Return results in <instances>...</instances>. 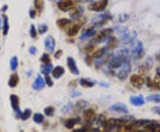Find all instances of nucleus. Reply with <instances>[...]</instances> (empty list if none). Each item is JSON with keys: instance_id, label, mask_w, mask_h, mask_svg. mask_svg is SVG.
<instances>
[{"instance_id": "nucleus-33", "label": "nucleus", "mask_w": 160, "mask_h": 132, "mask_svg": "<svg viewBox=\"0 0 160 132\" xmlns=\"http://www.w3.org/2000/svg\"><path fill=\"white\" fill-rule=\"evenodd\" d=\"M34 5L38 11H42L44 8V0H35Z\"/></svg>"}, {"instance_id": "nucleus-29", "label": "nucleus", "mask_w": 160, "mask_h": 132, "mask_svg": "<svg viewBox=\"0 0 160 132\" xmlns=\"http://www.w3.org/2000/svg\"><path fill=\"white\" fill-rule=\"evenodd\" d=\"M93 119H94L95 123H96L97 125H104V123H105V121H106L105 117H104L102 114H99L96 118L94 117Z\"/></svg>"}, {"instance_id": "nucleus-9", "label": "nucleus", "mask_w": 160, "mask_h": 132, "mask_svg": "<svg viewBox=\"0 0 160 132\" xmlns=\"http://www.w3.org/2000/svg\"><path fill=\"white\" fill-rule=\"evenodd\" d=\"M130 82L132 83V85H133L136 88H141L143 84H144V79L138 76V75H133L130 77Z\"/></svg>"}, {"instance_id": "nucleus-31", "label": "nucleus", "mask_w": 160, "mask_h": 132, "mask_svg": "<svg viewBox=\"0 0 160 132\" xmlns=\"http://www.w3.org/2000/svg\"><path fill=\"white\" fill-rule=\"evenodd\" d=\"M54 111H55L54 107H53V106H51L45 107V110H44L45 114L46 116H49V117L53 116V114H54Z\"/></svg>"}, {"instance_id": "nucleus-2", "label": "nucleus", "mask_w": 160, "mask_h": 132, "mask_svg": "<svg viewBox=\"0 0 160 132\" xmlns=\"http://www.w3.org/2000/svg\"><path fill=\"white\" fill-rule=\"evenodd\" d=\"M113 32L112 28H105L101 30L100 32H98L97 34H95V37H93L92 42L94 43H99L101 42H103L104 39H106L107 37Z\"/></svg>"}, {"instance_id": "nucleus-52", "label": "nucleus", "mask_w": 160, "mask_h": 132, "mask_svg": "<svg viewBox=\"0 0 160 132\" xmlns=\"http://www.w3.org/2000/svg\"><path fill=\"white\" fill-rule=\"evenodd\" d=\"M133 132H144V131H140V130H136V131H133Z\"/></svg>"}, {"instance_id": "nucleus-30", "label": "nucleus", "mask_w": 160, "mask_h": 132, "mask_svg": "<svg viewBox=\"0 0 160 132\" xmlns=\"http://www.w3.org/2000/svg\"><path fill=\"white\" fill-rule=\"evenodd\" d=\"M31 114H32V112H31V110L30 109H25L24 111H23V113H22V114H21V118L22 120H23V121H26L28 120L30 116H31Z\"/></svg>"}, {"instance_id": "nucleus-21", "label": "nucleus", "mask_w": 160, "mask_h": 132, "mask_svg": "<svg viewBox=\"0 0 160 132\" xmlns=\"http://www.w3.org/2000/svg\"><path fill=\"white\" fill-rule=\"evenodd\" d=\"M56 24L60 28H65L67 26L71 24V21L68 19H66V18H62V19H59L56 21Z\"/></svg>"}, {"instance_id": "nucleus-49", "label": "nucleus", "mask_w": 160, "mask_h": 132, "mask_svg": "<svg viewBox=\"0 0 160 132\" xmlns=\"http://www.w3.org/2000/svg\"><path fill=\"white\" fill-rule=\"evenodd\" d=\"M100 85L102 86V87H108V86H109L108 84H107V83H102V82H100Z\"/></svg>"}, {"instance_id": "nucleus-1", "label": "nucleus", "mask_w": 160, "mask_h": 132, "mask_svg": "<svg viewBox=\"0 0 160 132\" xmlns=\"http://www.w3.org/2000/svg\"><path fill=\"white\" fill-rule=\"evenodd\" d=\"M108 4V0H98V1H95V2L92 3L91 5H89L88 9L90 11L101 13L106 9Z\"/></svg>"}, {"instance_id": "nucleus-15", "label": "nucleus", "mask_w": 160, "mask_h": 132, "mask_svg": "<svg viewBox=\"0 0 160 132\" xmlns=\"http://www.w3.org/2000/svg\"><path fill=\"white\" fill-rule=\"evenodd\" d=\"M80 118L79 117H77V118H69V119L66 120L64 121V125L67 129H73L74 126L78 123L80 122Z\"/></svg>"}, {"instance_id": "nucleus-22", "label": "nucleus", "mask_w": 160, "mask_h": 132, "mask_svg": "<svg viewBox=\"0 0 160 132\" xmlns=\"http://www.w3.org/2000/svg\"><path fill=\"white\" fill-rule=\"evenodd\" d=\"M79 84L84 88H92L95 85V82L93 81H91V80L82 78V79H80Z\"/></svg>"}, {"instance_id": "nucleus-14", "label": "nucleus", "mask_w": 160, "mask_h": 132, "mask_svg": "<svg viewBox=\"0 0 160 132\" xmlns=\"http://www.w3.org/2000/svg\"><path fill=\"white\" fill-rule=\"evenodd\" d=\"M64 74H65V69L63 66H57L53 68V70H52V75H53V78H55V79L61 78Z\"/></svg>"}, {"instance_id": "nucleus-46", "label": "nucleus", "mask_w": 160, "mask_h": 132, "mask_svg": "<svg viewBox=\"0 0 160 132\" xmlns=\"http://www.w3.org/2000/svg\"><path fill=\"white\" fill-rule=\"evenodd\" d=\"M152 110H153L156 114H158V115H160V106H154V107L152 108Z\"/></svg>"}, {"instance_id": "nucleus-43", "label": "nucleus", "mask_w": 160, "mask_h": 132, "mask_svg": "<svg viewBox=\"0 0 160 132\" xmlns=\"http://www.w3.org/2000/svg\"><path fill=\"white\" fill-rule=\"evenodd\" d=\"M68 86H69L70 88H72V89H75L76 86H77V82H76V81H71V82L68 83Z\"/></svg>"}, {"instance_id": "nucleus-45", "label": "nucleus", "mask_w": 160, "mask_h": 132, "mask_svg": "<svg viewBox=\"0 0 160 132\" xmlns=\"http://www.w3.org/2000/svg\"><path fill=\"white\" fill-rule=\"evenodd\" d=\"M37 48L36 47H30L29 48V53L30 54H32V55H35L36 53H37Z\"/></svg>"}, {"instance_id": "nucleus-40", "label": "nucleus", "mask_w": 160, "mask_h": 132, "mask_svg": "<svg viewBox=\"0 0 160 132\" xmlns=\"http://www.w3.org/2000/svg\"><path fill=\"white\" fill-rule=\"evenodd\" d=\"M93 60V59L91 57V55H87V56L85 57V62H86V64H87L88 66H91Z\"/></svg>"}, {"instance_id": "nucleus-26", "label": "nucleus", "mask_w": 160, "mask_h": 132, "mask_svg": "<svg viewBox=\"0 0 160 132\" xmlns=\"http://www.w3.org/2000/svg\"><path fill=\"white\" fill-rule=\"evenodd\" d=\"M147 100L150 102H155V103H160V94H153L149 95L147 97Z\"/></svg>"}, {"instance_id": "nucleus-7", "label": "nucleus", "mask_w": 160, "mask_h": 132, "mask_svg": "<svg viewBox=\"0 0 160 132\" xmlns=\"http://www.w3.org/2000/svg\"><path fill=\"white\" fill-rule=\"evenodd\" d=\"M45 86V80L44 78L41 76H38L36 77V79L34 81L33 84H32V88L35 90V91H40V90H43Z\"/></svg>"}, {"instance_id": "nucleus-37", "label": "nucleus", "mask_w": 160, "mask_h": 132, "mask_svg": "<svg viewBox=\"0 0 160 132\" xmlns=\"http://www.w3.org/2000/svg\"><path fill=\"white\" fill-rule=\"evenodd\" d=\"M47 30H48V27L46 26L45 24H41L38 27V33H39L40 35L45 34Z\"/></svg>"}, {"instance_id": "nucleus-4", "label": "nucleus", "mask_w": 160, "mask_h": 132, "mask_svg": "<svg viewBox=\"0 0 160 132\" xmlns=\"http://www.w3.org/2000/svg\"><path fill=\"white\" fill-rule=\"evenodd\" d=\"M131 72V65L128 61H126L125 63L123 64V66L120 67L119 72L118 73V77L120 80H125L128 75Z\"/></svg>"}, {"instance_id": "nucleus-8", "label": "nucleus", "mask_w": 160, "mask_h": 132, "mask_svg": "<svg viewBox=\"0 0 160 132\" xmlns=\"http://www.w3.org/2000/svg\"><path fill=\"white\" fill-rule=\"evenodd\" d=\"M45 49L48 53H52L54 51V47H55V40L52 36H48L45 40Z\"/></svg>"}, {"instance_id": "nucleus-48", "label": "nucleus", "mask_w": 160, "mask_h": 132, "mask_svg": "<svg viewBox=\"0 0 160 132\" xmlns=\"http://www.w3.org/2000/svg\"><path fill=\"white\" fill-rule=\"evenodd\" d=\"M73 132H87V130H86L85 128H81V129L75 130Z\"/></svg>"}, {"instance_id": "nucleus-36", "label": "nucleus", "mask_w": 160, "mask_h": 132, "mask_svg": "<svg viewBox=\"0 0 160 132\" xmlns=\"http://www.w3.org/2000/svg\"><path fill=\"white\" fill-rule=\"evenodd\" d=\"M87 105V102L86 101H85V100H80L78 101V103H77V105H76V107L78 108V109H79V110H83L85 106Z\"/></svg>"}, {"instance_id": "nucleus-35", "label": "nucleus", "mask_w": 160, "mask_h": 132, "mask_svg": "<svg viewBox=\"0 0 160 132\" xmlns=\"http://www.w3.org/2000/svg\"><path fill=\"white\" fill-rule=\"evenodd\" d=\"M17 66H18V59L16 57H13L11 60V69L16 70Z\"/></svg>"}, {"instance_id": "nucleus-6", "label": "nucleus", "mask_w": 160, "mask_h": 132, "mask_svg": "<svg viewBox=\"0 0 160 132\" xmlns=\"http://www.w3.org/2000/svg\"><path fill=\"white\" fill-rule=\"evenodd\" d=\"M109 111H113L116 113H121V114H127L128 113V108L126 107L125 105L122 103H117L108 107Z\"/></svg>"}, {"instance_id": "nucleus-39", "label": "nucleus", "mask_w": 160, "mask_h": 132, "mask_svg": "<svg viewBox=\"0 0 160 132\" xmlns=\"http://www.w3.org/2000/svg\"><path fill=\"white\" fill-rule=\"evenodd\" d=\"M45 84H47L49 87H53V80H52V78H51V76H45Z\"/></svg>"}, {"instance_id": "nucleus-17", "label": "nucleus", "mask_w": 160, "mask_h": 132, "mask_svg": "<svg viewBox=\"0 0 160 132\" xmlns=\"http://www.w3.org/2000/svg\"><path fill=\"white\" fill-rule=\"evenodd\" d=\"M96 32H95V29L93 27H90V28H87L83 34L82 36L80 37V40L83 39H87V38H90L91 37L95 36Z\"/></svg>"}, {"instance_id": "nucleus-41", "label": "nucleus", "mask_w": 160, "mask_h": 132, "mask_svg": "<svg viewBox=\"0 0 160 132\" xmlns=\"http://www.w3.org/2000/svg\"><path fill=\"white\" fill-rule=\"evenodd\" d=\"M7 32H8V23H7V20H6V17H5V27H4V36L7 35Z\"/></svg>"}, {"instance_id": "nucleus-42", "label": "nucleus", "mask_w": 160, "mask_h": 132, "mask_svg": "<svg viewBox=\"0 0 160 132\" xmlns=\"http://www.w3.org/2000/svg\"><path fill=\"white\" fill-rule=\"evenodd\" d=\"M62 55V50H58L54 54V58L55 59H60Z\"/></svg>"}, {"instance_id": "nucleus-12", "label": "nucleus", "mask_w": 160, "mask_h": 132, "mask_svg": "<svg viewBox=\"0 0 160 132\" xmlns=\"http://www.w3.org/2000/svg\"><path fill=\"white\" fill-rule=\"evenodd\" d=\"M10 100H11V104L14 112H19L20 111V98L17 95L12 94L10 96Z\"/></svg>"}, {"instance_id": "nucleus-25", "label": "nucleus", "mask_w": 160, "mask_h": 132, "mask_svg": "<svg viewBox=\"0 0 160 132\" xmlns=\"http://www.w3.org/2000/svg\"><path fill=\"white\" fill-rule=\"evenodd\" d=\"M33 121L37 123V124H41L44 122L45 121V116L42 114H39V113H37L33 115Z\"/></svg>"}, {"instance_id": "nucleus-27", "label": "nucleus", "mask_w": 160, "mask_h": 132, "mask_svg": "<svg viewBox=\"0 0 160 132\" xmlns=\"http://www.w3.org/2000/svg\"><path fill=\"white\" fill-rule=\"evenodd\" d=\"M147 86L153 89V90H158V91L160 90L159 85L158 83H156L154 81H151V79H149V78L147 80Z\"/></svg>"}, {"instance_id": "nucleus-19", "label": "nucleus", "mask_w": 160, "mask_h": 132, "mask_svg": "<svg viewBox=\"0 0 160 132\" xmlns=\"http://www.w3.org/2000/svg\"><path fill=\"white\" fill-rule=\"evenodd\" d=\"M106 51H107L106 47H102V48L98 49L96 52H94V53H92V54H90V55H91V57H92L93 59H101L102 57H103V56L105 55Z\"/></svg>"}, {"instance_id": "nucleus-18", "label": "nucleus", "mask_w": 160, "mask_h": 132, "mask_svg": "<svg viewBox=\"0 0 160 132\" xmlns=\"http://www.w3.org/2000/svg\"><path fill=\"white\" fill-rule=\"evenodd\" d=\"M146 129L150 132H160V124L150 121L148 124L146 125Z\"/></svg>"}, {"instance_id": "nucleus-23", "label": "nucleus", "mask_w": 160, "mask_h": 132, "mask_svg": "<svg viewBox=\"0 0 160 132\" xmlns=\"http://www.w3.org/2000/svg\"><path fill=\"white\" fill-rule=\"evenodd\" d=\"M53 65L50 63V64H46V65H43L40 67V71L43 75L45 76H49L50 73H52V70H53Z\"/></svg>"}, {"instance_id": "nucleus-16", "label": "nucleus", "mask_w": 160, "mask_h": 132, "mask_svg": "<svg viewBox=\"0 0 160 132\" xmlns=\"http://www.w3.org/2000/svg\"><path fill=\"white\" fill-rule=\"evenodd\" d=\"M83 115H84V118L85 120H93L96 116V114H95L94 109H93V108H88V109L84 110Z\"/></svg>"}, {"instance_id": "nucleus-3", "label": "nucleus", "mask_w": 160, "mask_h": 132, "mask_svg": "<svg viewBox=\"0 0 160 132\" xmlns=\"http://www.w3.org/2000/svg\"><path fill=\"white\" fill-rule=\"evenodd\" d=\"M57 6L61 11L68 12L75 7V3L73 0H61L57 4Z\"/></svg>"}, {"instance_id": "nucleus-47", "label": "nucleus", "mask_w": 160, "mask_h": 132, "mask_svg": "<svg viewBox=\"0 0 160 132\" xmlns=\"http://www.w3.org/2000/svg\"><path fill=\"white\" fill-rule=\"evenodd\" d=\"M36 11L35 10H30L29 11V16H30V18H32V19H34L35 17H36Z\"/></svg>"}, {"instance_id": "nucleus-44", "label": "nucleus", "mask_w": 160, "mask_h": 132, "mask_svg": "<svg viewBox=\"0 0 160 132\" xmlns=\"http://www.w3.org/2000/svg\"><path fill=\"white\" fill-rule=\"evenodd\" d=\"M80 95H81V92L76 91V90H73V92H71V97H72V98H75L76 96H80Z\"/></svg>"}, {"instance_id": "nucleus-11", "label": "nucleus", "mask_w": 160, "mask_h": 132, "mask_svg": "<svg viewBox=\"0 0 160 132\" xmlns=\"http://www.w3.org/2000/svg\"><path fill=\"white\" fill-rule=\"evenodd\" d=\"M83 13H84L83 7H81V6L74 7L73 9H71L69 11V16H70V18L74 19V20H77V19H79L80 17L83 15Z\"/></svg>"}, {"instance_id": "nucleus-34", "label": "nucleus", "mask_w": 160, "mask_h": 132, "mask_svg": "<svg viewBox=\"0 0 160 132\" xmlns=\"http://www.w3.org/2000/svg\"><path fill=\"white\" fill-rule=\"evenodd\" d=\"M94 50V46L92 43H89V44H86L85 47H84V52L86 53L87 55H90L91 53H93V51Z\"/></svg>"}, {"instance_id": "nucleus-13", "label": "nucleus", "mask_w": 160, "mask_h": 132, "mask_svg": "<svg viewBox=\"0 0 160 132\" xmlns=\"http://www.w3.org/2000/svg\"><path fill=\"white\" fill-rule=\"evenodd\" d=\"M130 102L131 104L135 106H143L145 103L144 98L141 95V96H132L130 98Z\"/></svg>"}, {"instance_id": "nucleus-51", "label": "nucleus", "mask_w": 160, "mask_h": 132, "mask_svg": "<svg viewBox=\"0 0 160 132\" xmlns=\"http://www.w3.org/2000/svg\"><path fill=\"white\" fill-rule=\"evenodd\" d=\"M78 2H80V3H85V2H89L90 0H76Z\"/></svg>"}, {"instance_id": "nucleus-20", "label": "nucleus", "mask_w": 160, "mask_h": 132, "mask_svg": "<svg viewBox=\"0 0 160 132\" xmlns=\"http://www.w3.org/2000/svg\"><path fill=\"white\" fill-rule=\"evenodd\" d=\"M19 76L17 74H13L10 78H9V81H8V85L11 87V88H14L18 85L19 83Z\"/></svg>"}, {"instance_id": "nucleus-24", "label": "nucleus", "mask_w": 160, "mask_h": 132, "mask_svg": "<svg viewBox=\"0 0 160 132\" xmlns=\"http://www.w3.org/2000/svg\"><path fill=\"white\" fill-rule=\"evenodd\" d=\"M118 41L115 37H111L108 41V44H107V48L108 49H115L116 47H118Z\"/></svg>"}, {"instance_id": "nucleus-5", "label": "nucleus", "mask_w": 160, "mask_h": 132, "mask_svg": "<svg viewBox=\"0 0 160 132\" xmlns=\"http://www.w3.org/2000/svg\"><path fill=\"white\" fill-rule=\"evenodd\" d=\"M67 65H68V67L69 68L70 72L75 75V76H78L79 75V70L78 68V66L76 64V61L73 58L71 57H68L67 58Z\"/></svg>"}, {"instance_id": "nucleus-38", "label": "nucleus", "mask_w": 160, "mask_h": 132, "mask_svg": "<svg viewBox=\"0 0 160 132\" xmlns=\"http://www.w3.org/2000/svg\"><path fill=\"white\" fill-rule=\"evenodd\" d=\"M30 37H32V38H36L37 37V29H36V27L34 25H31L30 26Z\"/></svg>"}, {"instance_id": "nucleus-50", "label": "nucleus", "mask_w": 160, "mask_h": 132, "mask_svg": "<svg viewBox=\"0 0 160 132\" xmlns=\"http://www.w3.org/2000/svg\"><path fill=\"white\" fill-rule=\"evenodd\" d=\"M156 59H157V60L158 61H160V52L158 54H157V56H156Z\"/></svg>"}, {"instance_id": "nucleus-10", "label": "nucleus", "mask_w": 160, "mask_h": 132, "mask_svg": "<svg viewBox=\"0 0 160 132\" xmlns=\"http://www.w3.org/2000/svg\"><path fill=\"white\" fill-rule=\"evenodd\" d=\"M81 26H82V24L80 22L72 24L71 26L68 27V29L67 30V35L68 37H74V36H76L79 32Z\"/></svg>"}, {"instance_id": "nucleus-28", "label": "nucleus", "mask_w": 160, "mask_h": 132, "mask_svg": "<svg viewBox=\"0 0 160 132\" xmlns=\"http://www.w3.org/2000/svg\"><path fill=\"white\" fill-rule=\"evenodd\" d=\"M40 60L41 62L44 64V65H46V64H50L51 63V58L49 56V54L47 53H44L42 55V57L40 58Z\"/></svg>"}, {"instance_id": "nucleus-32", "label": "nucleus", "mask_w": 160, "mask_h": 132, "mask_svg": "<svg viewBox=\"0 0 160 132\" xmlns=\"http://www.w3.org/2000/svg\"><path fill=\"white\" fill-rule=\"evenodd\" d=\"M142 43L138 41L133 47V53L135 54H140L142 53Z\"/></svg>"}]
</instances>
